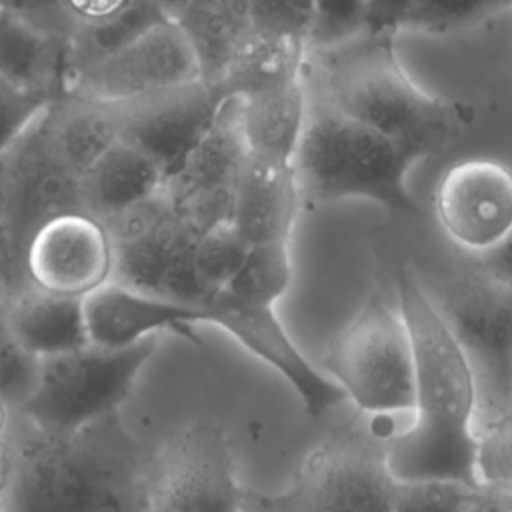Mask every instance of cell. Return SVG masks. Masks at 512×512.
Masks as SVG:
<instances>
[{"label":"cell","mask_w":512,"mask_h":512,"mask_svg":"<svg viewBox=\"0 0 512 512\" xmlns=\"http://www.w3.org/2000/svg\"><path fill=\"white\" fill-rule=\"evenodd\" d=\"M252 30L300 42L308 48L312 0H250Z\"/></svg>","instance_id":"obj_34"},{"label":"cell","mask_w":512,"mask_h":512,"mask_svg":"<svg viewBox=\"0 0 512 512\" xmlns=\"http://www.w3.org/2000/svg\"><path fill=\"white\" fill-rule=\"evenodd\" d=\"M434 214L468 258L492 252L512 232V168L488 158L452 164L436 184Z\"/></svg>","instance_id":"obj_14"},{"label":"cell","mask_w":512,"mask_h":512,"mask_svg":"<svg viewBox=\"0 0 512 512\" xmlns=\"http://www.w3.org/2000/svg\"><path fill=\"white\" fill-rule=\"evenodd\" d=\"M508 4H510V8H512V0H508Z\"/></svg>","instance_id":"obj_45"},{"label":"cell","mask_w":512,"mask_h":512,"mask_svg":"<svg viewBox=\"0 0 512 512\" xmlns=\"http://www.w3.org/2000/svg\"><path fill=\"white\" fill-rule=\"evenodd\" d=\"M232 440L222 424L196 420L146 452L142 512H244Z\"/></svg>","instance_id":"obj_9"},{"label":"cell","mask_w":512,"mask_h":512,"mask_svg":"<svg viewBox=\"0 0 512 512\" xmlns=\"http://www.w3.org/2000/svg\"><path fill=\"white\" fill-rule=\"evenodd\" d=\"M306 60L304 44L252 30L214 86L226 98H246L302 78Z\"/></svg>","instance_id":"obj_25"},{"label":"cell","mask_w":512,"mask_h":512,"mask_svg":"<svg viewBox=\"0 0 512 512\" xmlns=\"http://www.w3.org/2000/svg\"><path fill=\"white\" fill-rule=\"evenodd\" d=\"M246 156L238 104L228 98L208 134L166 178L162 192L176 214L200 234L228 224Z\"/></svg>","instance_id":"obj_13"},{"label":"cell","mask_w":512,"mask_h":512,"mask_svg":"<svg viewBox=\"0 0 512 512\" xmlns=\"http://www.w3.org/2000/svg\"><path fill=\"white\" fill-rule=\"evenodd\" d=\"M170 20L156 0H130L110 18L74 28L64 42V80L122 50L152 26Z\"/></svg>","instance_id":"obj_26"},{"label":"cell","mask_w":512,"mask_h":512,"mask_svg":"<svg viewBox=\"0 0 512 512\" xmlns=\"http://www.w3.org/2000/svg\"><path fill=\"white\" fill-rule=\"evenodd\" d=\"M426 156L308 94V116L294 156L304 204L368 200L390 212L420 216L410 170Z\"/></svg>","instance_id":"obj_4"},{"label":"cell","mask_w":512,"mask_h":512,"mask_svg":"<svg viewBox=\"0 0 512 512\" xmlns=\"http://www.w3.org/2000/svg\"><path fill=\"white\" fill-rule=\"evenodd\" d=\"M174 22L196 54L202 80L218 84L252 32L250 0H186Z\"/></svg>","instance_id":"obj_24"},{"label":"cell","mask_w":512,"mask_h":512,"mask_svg":"<svg viewBox=\"0 0 512 512\" xmlns=\"http://www.w3.org/2000/svg\"><path fill=\"white\" fill-rule=\"evenodd\" d=\"M508 504H510V508H512V488H510V492H508Z\"/></svg>","instance_id":"obj_44"},{"label":"cell","mask_w":512,"mask_h":512,"mask_svg":"<svg viewBox=\"0 0 512 512\" xmlns=\"http://www.w3.org/2000/svg\"><path fill=\"white\" fill-rule=\"evenodd\" d=\"M0 76L50 102L64 98V44L0 6Z\"/></svg>","instance_id":"obj_22"},{"label":"cell","mask_w":512,"mask_h":512,"mask_svg":"<svg viewBox=\"0 0 512 512\" xmlns=\"http://www.w3.org/2000/svg\"><path fill=\"white\" fill-rule=\"evenodd\" d=\"M144 460L118 412L68 434L24 422L8 436L2 512H142Z\"/></svg>","instance_id":"obj_2"},{"label":"cell","mask_w":512,"mask_h":512,"mask_svg":"<svg viewBox=\"0 0 512 512\" xmlns=\"http://www.w3.org/2000/svg\"><path fill=\"white\" fill-rule=\"evenodd\" d=\"M392 432L388 418L354 420L334 430L266 504L272 512H392L396 480L384 450Z\"/></svg>","instance_id":"obj_7"},{"label":"cell","mask_w":512,"mask_h":512,"mask_svg":"<svg viewBox=\"0 0 512 512\" xmlns=\"http://www.w3.org/2000/svg\"><path fill=\"white\" fill-rule=\"evenodd\" d=\"M308 56L314 88L306 90L312 98L426 158L456 142L472 122L468 104L432 94L408 74L392 36L364 32Z\"/></svg>","instance_id":"obj_3"},{"label":"cell","mask_w":512,"mask_h":512,"mask_svg":"<svg viewBox=\"0 0 512 512\" xmlns=\"http://www.w3.org/2000/svg\"><path fill=\"white\" fill-rule=\"evenodd\" d=\"M160 6H162V10L174 20V16L182 10V6L186 4V0H156Z\"/></svg>","instance_id":"obj_43"},{"label":"cell","mask_w":512,"mask_h":512,"mask_svg":"<svg viewBox=\"0 0 512 512\" xmlns=\"http://www.w3.org/2000/svg\"><path fill=\"white\" fill-rule=\"evenodd\" d=\"M466 512H512L508 496L478 486Z\"/></svg>","instance_id":"obj_40"},{"label":"cell","mask_w":512,"mask_h":512,"mask_svg":"<svg viewBox=\"0 0 512 512\" xmlns=\"http://www.w3.org/2000/svg\"><path fill=\"white\" fill-rule=\"evenodd\" d=\"M102 224L112 242L110 282L186 306H208L194 270L200 232L176 214L162 190Z\"/></svg>","instance_id":"obj_10"},{"label":"cell","mask_w":512,"mask_h":512,"mask_svg":"<svg viewBox=\"0 0 512 512\" xmlns=\"http://www.w3.org/2000/svg\"><path fill=\"white\" fill-rule=\"evenodd\" d=\"M394 282L414 354V408L408 424L384 440L390 474L398 482L446 478L478 486L472 368L424 292L416 268L400 264Z\"/></svg>","instance_id":"obj_1"},{"label":"cell","mask_w":512,"mask_h":512,"mask_svg":"<svg viewBox=\"0 0 512 512\" xmlns=\"http://www.w3.org/2000/svg\"><path fill=\"white\" fill-rule=\"evenodd\" d=\"M48 104V98L22 90L0 76V164L12 142Z\"/></svg>","instance_id":"obj_35"},{"label":"cell","mask_w":512,"mask_h":512,"mask_svg":"<svg viewBox=\"0 0 512 512\" xmlns=\"http://www.w3.org/2000/svg\"><path fill=\"white\" fill-rule=\"evenodd\" d=\"M236 104L248 154L294 164L308 116L306 72L294 82L236 98Z\"/></svg>","instance_id":"obj_20"},{"label":"cell","mask_w":512,"mask_h":512,"mask_svg":"<svg viewBox=\"0 0 512 512\" xmlns=\"http://www.w3.org/2000/svg\"><path fill=\"white\" fill-rule=\"evenodd\" d=\"M6 302H0V402L18 412L30 396L36 376L38 360L26 354L12 338L6 322Z\"/></svg>","instance_id":"obj_33"},{"label":"cell","mask_w":512,"mask_h":512,"mask_svg":"<svg viewBox=\"0 0 512 512\" xmlns=\"http://www.w3.org/2000/svg\"><path fill=\"white\" fill-rule=\"evenodd\" d=\"M366 32V0H312L308 52L326 50Z\"/></svg>","instance_id":"obj_32"},{"label":"cell","mask_w":512,"mask_h":512,"mask_svg":"<svg viewBox=\"0 0 512 512\" xmlns=\"http://www.w3.org/2000/svg\"><path fill=\"white\" fill-rule=\"evenodd\" d=\"M292 282L290 242L250 246L228 286L214 298L238 306L274 308Z\"/></svg>","instance_id":"obj_27"},{"label":"cell","mask_w":512,"mask_h":512,"mask_svg":"<svg viewBox=\"0 0 512 512\" xmlns=\"http://www.w3.org/2000/svg\"><path fill=\"white\" fill-rule=\"evenodd\" d=\"M476 482L508 496L512 488V408L476 428Z\"/></svg>","instance_id":"obj_30"},{"label":"cell","mask_w":512,"mask_h":512,"mask_svg":"<svg viewBox=\"0 0 512 512\" xmlns=\"http://www.w3.org/2000/svg\"><path fill=\"white\" fill-rule=\"evenodd\" d=\"M226 100L218 86L194 80L122 104L120 140L146 154L168 178L208 134Z\"/></svg>","instance_id":"obj_15"},{"label":"cell","mask_w":512,"mask_h":512,"mask_svg":"<svg viewBox=\"0 0 512 512\" xmlns=\"http://www.w3.org/2000/svg\"><path fill=\"white\" fill-rule=\"evenodd\" d=\"M164 180L146 154L118 138L80 180L82 212L106 222L158 194Z\"/></svg>","instance_id":"obj_21"},{"label":"cell","mask_w":512,"mask_h":512,"mask_svg":"<svg viewBox=\"0 0 512 512\" xmlns=\"http://www.w3.org/2000/svg\"><path fill=\"white\" fill-rule=\"evenodd\" d=\"M42 112L12 142L0 164V230L18 292L28 288L22 260L32 236L62 214L82 212V178L54 150Z\"/></svg>","instance_id":"obj_11"},{"label":"cell","mask_w":512,"mask_h":512,"mask_svg":"<svg viewBox=\"0 0 512 512\" xmlns=\"http://www.w3.org/2000/svg\"><path fill=\"white\" fill-rule=\"evenodd\" d=\"M42 120L58 156L82 178L120 138L122 104H98L64 96L44 108Z\"/></svg>","instance_id":"obj_23"},{"label":"cell","mask_w":512,"mask_h":512,"mask_svg":"<svg viewBox=\"0 0 512 512\" xmlns=\"http://www.w3.org/2000/svg\"><path fill=\"white\" fill-rule=\"evenodd\" d=\"M156 348L158 336H150L126 348L86 344L42 358L18 416L40 432L68 434L116 414Z\"/></svg>","instance_id":"obj_8"},{"label":"cell","mask_w":512,"mask_h":512,"mask_svg":"<svg viewBox=\"0 0 512 512\" xmlns=\"http://www.w3.org/2000/svg\"><path fill=\"white\" fill-rule=\"evenodd\" d=\"M6 322L16 344L36 360L90 344L84 298L28 286L8 300Z\"/></svg>","instance_id":"obj_19"},{"label":"cell","mask_w":512,"mask_h":512,"mask_svg":"<svg viewBox=\"0 0 512 512\" xmlns=\"http://www.w3.org/2000/svg\"><path fill=\"white\" fill-rule=\"evenodd\" d=\"M300 204L294 164L248 154L228 224L248 246L290 242Z\"/></svg>","instance_id":"obj_18"},{"label":"cell","mask_w":512,"mask_h":512,"mask_svg":"<svg viewBox=\"0 0 512 512\" xmlns=\"http://www.w3.org/2000/svg\"><path fill=\"white\" fill-rule=\"evenodd\" d=\"M488 274L512 284V232L506 236V240L494 248L492 252L480 256V258H468Z\"/></svg>","instance_id":"obj_39"},{"label":"cell","mask_w":512,"mask_h":512,"mask_svg":"<svg viewBox=\"0 0 512 512\" xmlns=\"http://www.w3.org/2000/svg\"><path fill=\"white\" fill-rule=\"evenodd\" d=\"M476 488L446 478L396 480L392 512H466Z\"/></svg>","instance_id":"obj_31"},{"label":"cell","mask_w":512,"mask_h":512,"mask_svg":"<svg viewBox=\"0 0 512 512\" xmlns=\"http://www.w3.org/2000/svg\"><path fill=\"white\" fill-rule=\"evenodd\" d=\"M16 292H18V286H16L12 270H10V262H8L2 230H0V302L10 300Z\"/></svg>","instance_id":"obj_41"},{"label":"cell","mask_w":512,"mask_h":512,"mask_svg":"<svg viewBox=\"0 0 512 512\" xmlns=\"http://www.w3.org/2000/svg\"><path fill=\"white\" fill-rule=\"evenodd\" d=\"M248 248L230 224H220L198 236L194 244V270L206 292L208 306L234 278Z\"/></svg>","instance_id":"obj_29"},{"label":"cell","mask_w":512,"mask_h":512,"mask_svg":"<svg viewBox=\"0 0 512 512\" xmlns=\"http://www.w3.org/2000/svg\"><path fill=\"white\" fill-rule=\"evenodd\" d=\"M194 80H202L196 54L170 18L70 78L66 96L98 104H130Z\"/></svg>","instance_id":"obj_12"},{"label":"cell","mask_w":512,"mask_h":512,"mask_svg":"<svg viewBox=\"0 0 512 512\" xmlns=\"http://www.w3.org/2000/svg\"><path fill=\"white\" fill-rule=\"evenodd\" d=\"M368 418H398L414 408V354L396 294H370L340 328L318 366Z\"/></svg>","instance_id":"obj_6"},{"label":"cell","mask_w":512,"mask_h":512,"mask_svg":"<svg viewBox=\"0 0 512 512\" xmlns=\"http://www.w3.org/2000/svg\"><path fill=\"white\" fill-rule=\"evenodd\" d=\"M0 6L22 16L34 28L62 44L72 34V24L64 16L60 0H0Z\"/></svg>","instance_id":"obj_36"},{"label":"cell","mask_w":512,"mask_h":512,"mask_svg":"<svg viewBox=\"0 0 512 512\" xmlns=\"http://www.w3.org/2000/svg\"><path fill=\"white\" fill-rule=\"evenodd\" d=\"M84 318L90 344L126 348L160 332L198 340L194 326L208 322V310L108 282L84 298Z\"/></svg>","instance_id":"obj_17"},{"label":"cell","mask_w":512,"mask_h":512,"mask_svg":"<svg viewBox=\"0 0 512 512\" xmlns=\"http://www.w3.org/2000/svg\"><path fill=\"white\" fill-rule=\"evenodd\" d=\"M128 2L130 0H60L64 16L72 24V32L78 26L114 16L128 6Z\"/></svg>","instance_id":"obj_38"},{"label":"cell","mask_w":512,"mask_h":512,"mask_svg":"<svg viewBox=\"0 0 512 512\" xmlns=\"http://www.w3.org/2000/svg\"><path fill=\"white\" fill-rule=\"evenodd\" d=\"M8 428H0V512L4 504L6 476H8Z\"/></svg>","instance_id":"obj_42"},{"label":"cell","mask_w":512,"mask_h":512,"mask_svg":"<svg viewBox=\"0 0 512 512\" xmlns=\"http://www.w3.org/2000/svg\"><path fill=\"white\" fill-rule=\"evenodd\" d=\"M22 272L28 286L86 298L112 280V242L106 226L86 212L46 222L24 252Z\"/></svg>","instance_id":"obj_16"},{"label":"cell","mask_w":512,"mask_h":512,"mask_svg":"<svg viewBox=\"0 0 512 512\" xmlns=\"http://www.w3.org/2000/svg\"><path fill=\"white\" fill-rule=\"evenodd\" d=\"M510 10L508 0H412L400 32L454 34Z\"/></svg>","instance_id":"obj_28"},{"label":"cell","mask_w":512,"mask_h":512,"mask_svg":"<svg viewBox=\"0 0 512 512\" xmlns=\"http://www.w3.org/2000/svg\"><path fill=\"white\" fill-rule=\"evenodd\" d=\"M416 274L472 368L478 428L512 408V284L472 260Z\"/></svg>","instance_id":"obj_5"},{"label":"cell","mask_w":512,"mask_h":512,"mask_svg":"<svg viewBox=\"0 0 512 512\" xmlns=\"http://www.w3.org/2000/svg\"><path fill=\"white\" fill-rule=\"evenodd\" d=\"M410 4L412 0H366V34L396 38Z\"/></svg>","instance_id":"obj_37"}]
</instances>
